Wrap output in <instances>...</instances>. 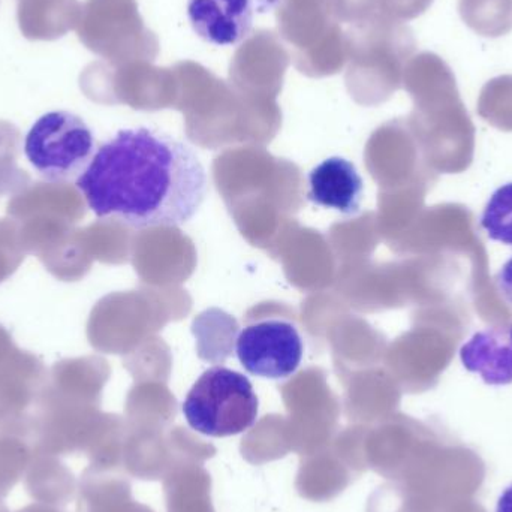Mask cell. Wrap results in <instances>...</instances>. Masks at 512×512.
Wrapping results in <instances>:
<instances>
[{"label": "cell", "instance_id": "1", "mask_svg": "<svg viewBox=\"0 0 512 512\" xmlns=\"http://www.w3.org/2000/svg\"><path fill=\"white\" fill-rule=\"evenodd\" d=\"M75 186L96 218L149 230L191 221L206 200L209 180L185 141L140 126L102 143Z\"/></svg>", "mask_w": 512, "mask_h": 512}, {"label": "cell", "instance_id": "2", "mask_svg": "<svg viewBox=\"0 0 512 512\" xmlns=\"http://www.w3.org/2000/svg\"><path fill=\"white\" fill-rule=\"evenodd\" d=\"M259 400L248 376L216 366L206 370L183 402L189 426L210 438L240 435L258 420Z\"/></svg>", "mask_w": 512, "mask_h": 512}, {"label": "cell", "instance_id": "3", "mask_svg": "<svg viewBox=\"0 0 512 512\" xmlns=\"http://www.w3.org/2000/svg\"><path fill=\"white\" fill-rule=\"evenodd\" d=\"M24 155L33 170L51 183L78 179L95 155L92 129L77 114L50 111L27 132Z\"/></svg>", "mask_w": 512, "mask_h": 512}, {"label": "cell", "instance_id": "4", "mask_svg": "<svg viewBox=\"0 0 512 512\" xmlns=\"http://www.w3.org/2000/svg\"><path fill=\"white\" fill-rule=\"evenodd\" d=\"M237 357L251 375L285 379L303 360V339L294 324L279 319L248 325L239 334Z\"/></svg>", "mask_w": 512, "mask_h": 512}, {"label": "cell", "instance_id": "5", "mask_svg": "<svg viewBox=\"0 0 512 512\" xmlns=\"http://www.w3.org/2000/svg\"><path fill=\"white\" fill-rule=\"evenodd\" d=\"M192 29L204 41L230 47L245 41L254 26V0H188Z\"/></svg>", "mask_w": 512, "mask_h": 512}, {"label": "cell", "instance_id": "6", "mask_svg": "<svg viewBox=\"0 0 512 512\" xmlns=\"http://www.w3.org/2000/svg\"><path fill=\"white\" fill-rule=\"evenodd\" d=\"M307 200L343 215L360 212L363 200V179L348 159L333 156L313 168L307 176Z\"/></svg>", "mask_w": 512, "mask_h": 512}, {"label": "cell", "instance_id": "7", "mask_svg": "<svg viewBox=\"0 0 512 512\" xmlns=\"http://www.w3.org/2000/svg\"><path fill=\"white\" fill-rule=\"evenodd\" d=\"M460 361L487 385L512 384V322L477 331L460 349Z\"/></svg>", "mask_w": 512, "mask_h": 512}, {"label": "cell", "instance_id": "8", "mask_svg": "<svg viewBox=\"0 0 512 512\" xmlns=\"http://www.w3.org/2000/svg\"><path fill=\"white\" fill-rule=\"evenodd\" d=\"M80 18L77 0H18L20 32L29 41H56L74 29Z\"/></svg>", "mask_w": 512, "mask_h": 512}, {"label": "cell", "instance_id": "9", "mask_svg": "<svg viewBox=\"0 0 512 512\" xmlns=\"http://www.w3.org/2000/svg\"><path fill=\"white\" fill-rule=\"evenodd\" d=\"M459 12L469 29L486 38H501L512 30V0H460Z\"/></svg>", "mask_w": 512, "mask_h": 512}, {"label": "cell", "instance_id": "10", "mask_svg": "<svg viewBox=\"0 0 512 512\" xmlns=\"http://www.w3.org/2000/svg\"><path fill=\"white\" fill-rule=\"evenodd\" d=\"M480 225L493 242L512 246V182L493 192L481 213Z\"/></svg>", "mask_w": 512, "mask_h": 512}, {"label": "cell", "instance_id": "11", "mask_svg": "<svg viewBox=\"0 0 512 512\" xmlns=\"http://www.w3.org/2000/svg\"><path fill=\"white\" fill-rule=\"evenodd\" d=\"M478 111L493 125L512 129V75L492 78L483 87Z\"/></svg>", "mask_w": 512, "mask_h": 512}, {"label": "cell", "instance_id": "12", "mask_svg": "<svg viewBox=\"0 0 512 512\" xmlns=\"http://www.w3.org/2000/svg\"><path fill=\"white\" fill-rule=\"evenodd\" d=\"M495 286L505 306L512 310V256L495 274Z\"/></svg>", "mask_w": 512, "mask_h": 512}, {"label": "cell", "instance_id": "13", "mask_svg": "<svg viewBox=\"0 0 512 512\" xmlns=\"http://www.w3.org/2000/svg\"><path fill=\"white\" fill-rule=\"evenodd\" d=\"M496 512H512V484L502 493Z\"/></svg>", "mask_w": 512, "mask_h": 512}]
</instances>
